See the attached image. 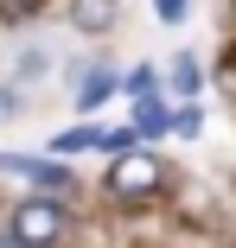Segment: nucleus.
Wrapping results in <instances>:
<instances>
[{
  "mask_svg": "<svg viewBox=\"0 0 236 248\" xmlns=\"http://www.w3.org/2000/svg\"><path fill=\"white\" fill-rule=\"evenodd\" d=\"M58 229H64V210L51 204V197H26V204L13 210V242H26V248L58 242Z\"/></svg>",
  "mask_w": 236,
  "mask_h": 248,
  "instance_id": "obj_1",
  "label": "nucleus"
},
{
  "mask_svg": "<svg viewBox=\"0 0 236 248\" xmlns=\"http://www.w3.org/2000/svg\"><path fill=\"white\" fill-rule=\"evenodd\" d=\"M109 185H115L121 197H128V191H153V185H160V166H153L147 153H128V159L109 166Z\"/></svg>",
  "mask_w": 236,
  "mask_h": 248,
  "instance_id": "obj_2",
  "label": "nucleus"
},
{
  "mask_svg": "<svg viewBox=\"0 0 236 248\" xmlns=\"http://www.w3.org/2000/svg\"><path fill=\"white\" fill-rule=\"evenodd\" d=\"M0 172H13V178H32V185H45V191H64V185H70L58 166H32V159H0Z\"/></svg>",
  "mask_w": 236,
  "mask_h": 248,
  "instance_id": "obj_3",
  "label": "nucleus"
},
{
  "mask_svg": "<svg viewBox=\"0 0 236 248\" xmlns=\"http://www.w3.org/2000/svg\"><path fill=\"white\" fill-rule=\"evenodd\" d=\"M115 13H109V0H83V7H77V26H89V32H102Z\"/></svg>",
  "mask_w": 236,
  "mask_h": 248,
  "instance_id": "obj_4",
  "label": "nucleus"
},
{
  "mask_svg": "<svg viewBox=\"0 0 236 248\" xmlns=\"http://www.w3.org/2000/svg\"><path fill=\"white\" fill-rule=\"evenodd\" d=\"M109 95V70H89V83H83V108H96Z\"/></svg>",
  "mask_w": 236,
  "mask_h": 248,
  "instance_id": "obj_5",
  "label": "nucleus"
},
{
  "mask_svg": "<svg viewBox=\"0 0 236 248\" xmlns=\"http://www.w3.org/2000/svg\"><path fill=\"white\" fill-rule=\"evenodd\" d=\"M140 127H147V134H160V127H166V108L153 102V95H147V102H140Z\"/></svg>",
  "mask_w": 236,
  "mask_h": 248,
  "instance_id": "obj_6",
  "label": "nucleus"
},
{
  "mask_svg": "<svg viewBox=\"0 0 236 248\" xmlns=\"http://www.w3.org/2000/svg\"><path fill=\"white\" fill-rule=\"evenodd\" d=\"M160 19H166V26H179V19H185V0H160Z\"/></svg>",
  "mask_w": 236,
  "mask_h": 248,
  "instance_id": "obj_7",
  "label": "nucleus"
},
{
  "mask_svg": "<svg viewBox=\"0 0 236 248\" xmlns=\"http://www.w3.org/2000/svg\"><path fill=\"white\" fill-rule=\"evenodd\" d=\"M26 7H38V0H0V13H26Z\"/></svg>",
  "mask_w": 236,
  "mask_h": 248,
  "instance_id": "obj_8",
  "label": "nucleus"
},
{
  "mask_svg": "<svg viewBox=\"0 0 236 248\" xmlns=\"http://www.w3.org/2000/svg\"><path fill=\"white\" fill-rule=\"evenodd\" d=\"M0 248H26V242H13V235H0Z\"/></svg>",
  "mask_w": 236,
  "mask_h": 248,
  "instance_id": "obj_9",
  "label": "nucleus"
}]
</instances>
